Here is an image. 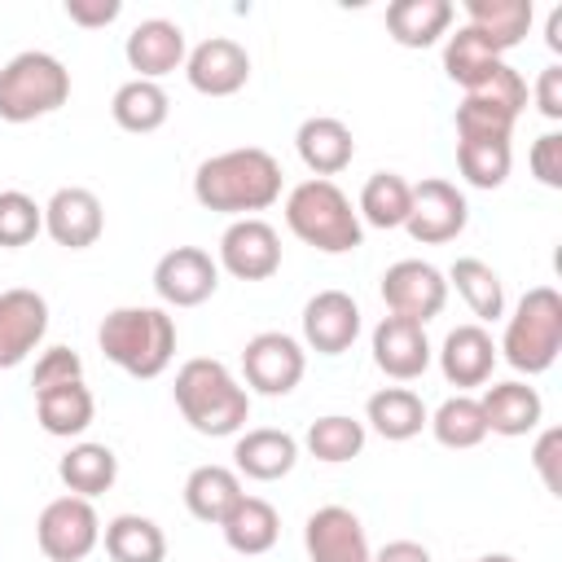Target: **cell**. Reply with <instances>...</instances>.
Wrapping results in <instances>:
<instances>
[{
  "instance_id": "obj_1",
  "label": "cell",
  "mask_w": 562,
  "mask_h": 562,
  "mask_svg": "<svg viewBox=\"0 0 562 562\" xmlns=\"http://www.w3.org/2000/svg\"><path fill=\"white\" fill-rule=\"evenodd\" d=\"M193 198L206 211L246 220L255 211H268L281 198V162L259 145L211 154L193 171Z\"/></svg>"
},
{
  "instance_id": "obj_2",
  "label": "cell",
  "mask_w": 562,
  "mask_h": 562,
  "mask_svg": "<svg viewBox=\"0 0 562 562\" xmlns=\"http://www.w3.org/2000/svg\"><path fill=\"white\" fill-rule=\"evenodd\" d=\"M176 408L180 417L198 430V435H211V439H224V435H237L250 417V391L228 373L224 360H211V356H193L176 369Z\"/></svg>"
},
{
  "instance_id": "obj_3",
  "label": "cell",
  "mask_w": 562,
  "mask_h": 562,
  "mask_svg": "<svg viewBox=\"0 0 562 562\" xmlns=\"http://www.w3.org/2000/svg\"><path fill=\"white\" fill-rule=\"evenodd\" d=\"M97 342L110 364L132 378H158L176 356V321L167 307H114L105 312Z\"/></svg>"
},
{
  "instance_id": "obj_4",
  "label": "cell",
  "mask_w": 562,
  "mask_h": 562,
  "mask_svg": "<svg viewBox=\"0 0 562 562\" xmlns=\"http://www.w3.org/2000/svg\"><path fill=\"white\" fill-rule=\"evenodd\" d=\"M285 224L299 241H307L325 255H347L364 237L351 198L334 180H316V176L285 193Z\"/></svg>"
},
{
  "instance_id": "obj_5",
  "label": "cell",
  "mask_w": 562,
  "mask_h": 562,
  "mask_svg": "<svg viewBox=\"0 0 562 562\" xmlns=\"http://www.w3.org/2000/svg\"><path fill=\"white\" fill-rule=\"evenodd\" d=\"M70 101V70L44 53L26 48L0 66V119L4 123H35Z\"/></svg>"
},
{
  "instance_id": "obj_6",
  "label": "cell",
  "mask_w": 562,
  "mask_h": 562,
  "mask_svg": "<svg viewBox=\"0 0 562 562\" xmlns=\"http://www.w3.org/2000/svg\"><path fill=\"white\" fill-rule=\"evenodd\" d=\"M496 351H505V360L527 378L553 369L562 351V294L553 285H531L505 321V338Z\"/></svg>"
},
{
  "instance_id": "obj_7",
  "label": "cell",
  "mask_w": 562,
  "mask_h": 562,
  "mask_svg": "<svg viewBox=\"0 0 562 562\" xmlns=\"http://www.w3.org/2000/svg\"><path fill=\"white\" fill-rule=\"evenodd\" d=\"M522 110H527V79L505 61L483 88L465 92V101L457 105V140H509Z\"/></svg>"
},
{
  "instance_id": "obj_8",
  "label": "cell",
  "mask_w": 562,
  "mask_h": 562,
  "mask_svg": "<svg viewBox=\"0 0 562 562\" xmlns=\"http://www.w3.org/2000/svg\"><path fill=\"white\" fill-rule=\"evenodd\" d=\"M35 544L48 562H83L101 544V518L83 496H57L35 518Z\"/></svg>"
},
{
  "instance_id": "obj_9",
  "label": "cell",
  "mask_w": 562,
  "mask_h": 562,
  "mask_svg": "<svg viewBox=\"0 0 562 562\" xmlns=\"http://www.w3.org/2000/svg\"><path fill=\"white\" fill-rule=\"evenodd\" d=\"M465 224H470V202H465V193L452 180L430 176V180L413 184V206H408V220H404L413 241L443 246V241L461 237Z\"/></svg>"
},
{
  "instance_id": "obj_10",
  "label": "cell",
  "mask_w": 562,
  "mask_h": 562,
  "mask_svg": "<svg viewBox=\"0 0 562 562\" xmlns=\"http://www.w3.org/2000/svg\"><path fill=\"white\" fill-rule=\"evenodd\" d=\"M378 290H382V303H386L391 316H408L417 325H426L430 316H439L443 303H448V277L435 263H426V259H400V263H391L382 272V285Z\"/></svg>"
},
{
  "instance_id": "obj_11",
  "label": "cell",
  "mask_w": 562,
  "mask_h": 562,
  "mask_svg": "<svg viewBox=\"0 0 562 562\" xmlns=\"http://www.w3.org/2000/svg\"><path fill=\"white\" fill-rule=\"evenodd\" d=\"M307 356L299 347V338L281 334V329H263L241 347V373L246 386L259 395H290L303 382Z\"/></svg>"
},
{
  "instance_id": "obj_12",
  "label": "cell",
  "mask_w": 562,
  "mask_h": 562,
  "mask_svg": "<svg viewBox=\"0 0 562 562\" xmlns=\"http://www.w3.org/2000/svg\"><path fill=\"white\" fill-rule=\"evenodd\" d=\"M215 263L224 272H233L237 281H268L281 268V237L259 215L233 220L224 228V237H220V259Z\"/></svg>"
},
{
  "instance_id": "obj_13",
  "label": "cell",
  "mask_w": 562,
  "mask_h": 562,
  "mask_svg": "<svg viewBox=\"0 0 562 562\" xmlns=\"http://www.w3.org/2000/svg\"><path fill=\"white\" fill-rule=\"evenodd\" d=\"M154 290L167 307H198L220 290V263L202 246H176L154 263Z\"/></svg>"
},
{
  "instance_id": "obj_14",
  "label": "cell",
  "mask_w": 562,
  "mask_h": 562,
  "mask_svg": "<svg viewBox=\"0 0 562 562\" xmlns=\"http://www.w3.org/2000/svg\"><path fill=\"white\" fill-rule=\"evenodd\" d=\"M44 233L66 250H88L105 233V206L92 189L66 184L44 202Z\"/></svg>"
},
{
  "instance_id": "obj_15",
  "label": "cell",
  "mask_w": 562,
  "mask_h": 562,
  "mask_svg": "<svg viewBox=\"0 0 562 562\" xmlns=\"http://www.w3.org/2000/svg\"><path fill=\"white\" fill-rule=\"evenodd\" d=\"M48 334V303L40 290H0V369H18Z\"/></svg>"
},
{
  "instance_id": "obj_16",
  "label": "cell",
  "mask_w": 562,
  "mask_h": 562,
  "mask_svg": "<svg viewBox=\"0 0 562 562\" xmlns=\"http://www.w3.org/2000/svg\"><path fill=\"white\" fill-rule=\"evenodd\" d=\"M184 79L202 97H233L250 79V53L228 35H211L184 57Z\"/></svg>"
},
{
  "instance_id": "obj_17",
  "label": "cell",
  "mask_w": 562,
  "mask_h": 562,
  "mask_svg": "<svg viewBox=\"0 0 562 562\" xmlns=\"http://www.w3.org/2000/svg\"><path fill=\"white\" fill-rule=\"evenodd\" d=\"M303 544H307V562H369L373 558L364 527L347 505H321L316 514H307Z\"/></svg>"
},
{
  "instance_id": "obj_18",
  "label": "cell",
  "mask_w": 562,
  "mask_h": 562,
  "mask_svg": "<svg viewBox=\"0 0 562 562\" xmlns=\"http://www.w3.org/2000/svg\"><path fill=\"white\" fill-rule=\"evenodd\" d=\"M360 338V307L347 290H321L303 303V342L321 356H342Z\"/></svg>"
},
{
  "instance_id": "obj_19",
  "label": "cell",
  "mask_w": 562,
  "mask_h": 562,
  "mask_svg": "<svg viewBox=\"0 0 562 562\" xmlns=\"http://www.w3.org/2000/svg\"><path fill=\"white\" fill-rule=\"evenodd\" d=\"M430 338L426 325L408 321V316H382L373 325V364L395 378V382H413L430 369Z\"/></svg>"
},
{
  "instance_id": "obj_20",
  "label": "cell",
  "mask_w": 562,
  "mask_h": 562,
  "mask_svg": "<svg viewBox=\"0 0 562 562\" xmlns=\"http://www.w3.org/2000/svg\"><path fill=\"white\" fill-rule=\"evenodd\" d=\"M123 57H127V66L136 70V79H154V83H158L162 75H171V70L184 66L189 44H184V31H180L176 22H167V18H145V22L132 26V35H127V44H123Z\"/></svg>"
},
{
  "instance_id": "obj_21",
  "label": "cell",
  "mask_w": 562,
  "mask_h": 562,
  "mask_svg": "<svg viewBox=\"0 0 562 562\" xmlns=\"http://www.w3.org/2000/svg\"><path fill=\"white\" fill-rule=\"evenodd\" d=\"M294 149H299L303 167H307L316 180H329V176H338V171L351 167V158H356V136H351V127H347L342 119H334V114H312V119L299 123Z\"/></svg>"
},
{
  "instance_id": "obj_22",
  "label": "cell",
  "mask_w": 562,
  "mask_h": 562,
  "mask_svg": "<svg viewBox=\"0 0 562 562\" xmlns=\"http://www.w3.org/2000/svg\"><path fill=\"white\" fill-rule=\"evenodd\" d=\"M492 369H496V342L479 321L448 329L439 347V373L448 378V386H483Z\"/></svg>"
},
{
  "instance_id": "obj_23",
  "label": "cell",
  "mask_w": 562,
  "mask_h": 562,
  "mask_svg": "<svg viewBox=\"0 0 562 562\" xmlns=\"http://www.w3.org/2000/svg\"><path fill=\"white\" fill-rule=\"evenodd\" d=\"M483 408V422H487V435H505V439H522L540 426L544 417V400L536 386L527 382H492L479 400Z\"/></svg>"
},
{
  "instance_id": "obj_24",
  "label": "cell",
  "mask_w": 562,
  "mask_h": 562,
  "mask_svg": "<svg viewBox=\"0 0 562 562\" xmlns=\"http://www.w3.org/2000/svg\"><path fill=\"white\" fill-rule=\"evenodd\" d=\"M299 461V439L290 430H277V426H259V430H246L237 435L233 443V465L237 474L255 479V483H272V479H285Z\"/></svg>"
},
{
  "instance_id": "obj_25",
  "label": "cell",
  "mask_w": 562,
  "mask_h": 562,
  "mask_svg": "<svg viewBox=\"0 0 562 562\" xmlns=\"http://www.w3.org/2000/svg\"><path fill=\"white\" fill-rule=\"evenodd\" d=\"M457 9L452 0H395L386 4V31L400 48H430L448 35Z\"/></svg>"
},
{
  "instance_id": "obj_26",
  "label": "cell",
  "mask_w": 562,
  "mask_h": 562,
  "mask_svg": "<svg viewBox=\"0 0 562 562\" xmlns=\"http://www.w3.org/2000/svg\"><path fill=\"white\" fill-rule=\"evenodd\" d=\"M531 0H465V26L492 48V53H509L514 44H522L527 26H531Z\"/></svg>"
},
{
  "instance_id": "obj_27",
  "label": "cell",
  "mask_w": 562,
  "mask_h": 562,
  "mask_svg": "<svg viewBox=\"0 0 562 562\" xmlns=\"http://www.w3.org/2000/svg\"><path fill=\"white\" fill-rule=\"evenodd\" d=\"M35 417L53 439H79L97 417V400L83 386V378L61 382V386H48V391L35 395Z\"/></svg>"
},
{
  "instance_id": "obj_28",
  "label": "cell",
  "mask_w": 562,
  "mask_h": 562,
  "mask_svg": "<svg viewBox=\"0 0 562 562\" xmlns=\"http://www.w3.org/2000/svg\"><path fill=\"white\" fill-rule=\"evenodd\" d=\"M364 422H369L386 443H404V439L422 435V426L430 422V413H426V404H422L417 391H408V386H382V391L369 395Z\"/></svg>"
},
{
  "instance_id": "obj_29",
  "label": "cell",
  "mask_w": 562,
  "mask_h": 562,
  "mask_svg": "<svg viewBox=\"0 0 562 562\" xmlns=\"http://www.w3.org/2000/svg\"><path fill=\"white\" fill-rule=\"evenodd\" d=\"M57 479L66 483L70 496L92 501V496H101V492L114 487V479H119V457H114V448H105V443H88V439H83V443H70L66 457L57 461Z\"/></svg>"
},
{
  "instance_id": "obj_30",
  "label": "cell",
  "mask_w": 562,
  "mask_h": 562,
  "mask_svg": "<svg viewBox=\"0 0 562 562\" xmlns=\"http://www.w3.org/2000/svg\"><path fill=\"white\" fill-rule=\"evenodd\" d=\"M246 492H241V479H237V470H228V465H198V470H189V479H184V509L198 518V522H224L228 518V509L241 501Z\"/></svg>"
},
{
  "instance_id": "obj_31",
  "label": "cell",
  "mask_w": 562,
  "mask_h": 562,
  "mask_svg": "<svg viewBox=\"0 0 562 562\" xmlns=\"http://www.w3.org/2000/svg\"><path fill=\"white\" fill-rule=\"evenodd\" d=\"M220 527H224L228 549L241 553V558L268 553V549L277 544V536H281V518H277V509H272L263 496H241V501L228 509V518H224Z\"/></svg>"
},
{
  "instance_id": "obj_32",
  "label": "cell",
  "mask_w": 562,
  "mask_h": 562,
  "mask_svg": "<svg viewBox=\"0 0 562 562\" xmlns=\"http://www.w3.org/2000/svg\"><path fill=\"white\" fill-rule=\"evenodd\" d=\"M110 114H114V123H119L123 132L145 136V132H158V127L167 123L171 101H167L162 83H154V79H127V83L114 88Z\"/></svg>"
},
{
  "instance_id": "obj_33",
  "label": "cell",
  "mask_w": 562,
  "mask_h": 562,
  "mask_svg": "<svg viewBox=\"0 0 562 562\" xmlns=\"http://www.w3.org/2000/svg\"><path fill=\"white\" fill-rule=\"evenodd\" d=\"M110 562H162L167 558V536L154 518L145 514H119L101 531Z\"/></svg>"
},
{
  "instance_id": "obj_34",
  "label": "cell",
  "mask_w": 562,
  "mask_h": 562,
  "mask_svg": "<svg viewBox=\"0 0 562 562\" xmlns=\"http://www.w3.org/2000/svg\"><path fill=\"white\" fill-rule=\"evenodd\" d=\"M501 66H505V57L492 53L470 26H457V31L448 35V44H443V70H448V79L461 83L465 92L483 88Z\"/></svg>"
},
{
  "instance_id": "obj_35",
  "label": "cell",
  "mask_w": 562,
  "mask_h": 562,
  "mask_svg": "<svg viewBox=\"0 0 562 562\" xmlns=\"http://www.w3.org/2000/svg\"><path fill=\"white\" fill-rule=\"evenodd\" d=\"M408 206H413V184L400 171H373L364 180V189H360L356 215L364 224H373V228H404Z\"/></svg>"
},
{
  "instance_id": "obj_36",
  "label": "cell",
  "mask_w": 562,
  "mask_h": 562,
  "mask_svg": "<svg viewBox=\"0 0 562 562\" xmlns=\"http://www.w3.org/2000/svg\"><path fill=\"white\" fill-rule=\"evenodd\" d=\"M448 285H457V294L470 303V312L479 321H496L505 316V285L496 277L492 263L474 259V255H461L452 268H448Z\"/></svg>"
},
{
  "instance_id": "obj_37",
  "label": "cell",
  "mask_w": 562,
  "mask_h": 562,
  "mask_svg": "<svg viewBox=\"0 0 562 562\" xmlns=\"http://www.w3.org/2000/svg\"><path fill=\"white\" fill-rule=\"evenodd\" d=\"M426 426H430V435H435L443 448H452V452L479 448V443L487 439V422H483V408H479L474 395H448V400L430 413Z\"/></svg>"
},
{
  "instance_id": "obj_38",
  "label": "cell",
  "mask_w": 562,
  "mask_h": 562,
  "mask_svg": "<svg viewBox=\"0 0 562 562\" xmlns=\"http://www.w3.org/2000/svg\"><path fill=\"white\" fill-rule=\"evenodd\" d=\"M303 443H307V452H312L316 461H325V465H342V461H351V457L364 452V422L342 417V413L316 417V422L307 426Z\"/></svg>"
},
{
  "instance_id": "obj_39",
  "label": "cell",
  "mask_w": 562,
  "mask_h": 562,
  "mask_svg": "<svg viewBox=\"0 0 562 562\" xmlns=\"http://www.w3.org/2000/svg\"><path fill=\"white\" fill-rule=\"evenodd\" d=\"M457 167L474 189H501L514 167L509 140H457Z\"/></svg>"
},
{
  "instance_id": "obj_40",
  "label": "cell",
  "mask_w": 562,
  "mask_h": 562,
  "mask_svg": "<svg viewBox=\"0 0 562 562\" xmlns=\"http://www.w3.org/2000/svg\"><path fill=\"white\" fill-rule=\"evenodd\" d=\"M44 233V206L22 189H0V246L18 250Z\"/></svg>"
},
{
  "instance_id": "obj_41",
  "label": "cell",
  "mask_w": 562,
  "mask_h": 562,
  "mask_svg": "<svg viewBox=\"0 0 562 562\" xmlns=\"http://www.w3.org/2000/svg\"><path fill=\"white\" fill-rule=\"evenodd\" d=\"M79 378H83V360H79V351H70V347H48V351H40V360H35L31 391L40 395V391H48V386L79 382Z\"/></svg>"
},
{
  "instance_id": "obj_42",
  "label": "cell",
  "mask_w": 562,
  "mask_h": 562,
  "mask_svg": "<svg viewBox=\"0 0 562 562\" xmlns=\"http://www.w3.org/2000/svg\"><path fill=\"white\" fill-rule=\"evenodd\" d=\"M527 162H531V176H536L544 189H562V132L536 136Z\"/></svg>"
},
{
  "instance_id": "obj_43",
  "label": "cell",
  "mask_w": 562,
  "mask_h": 562,
  "mask_svg": "<svg viewBox=\"0 0 562 562\" xmlns=\"http://www.w3.org/2000/svg\"><path fill=\"white\" fill-rule=\"evenodd\" d=\"M558 448H562V430H558V426L540 430V439H536V448H531V465H536V474L544 479V487H549L553 496L562 492V479H558Z\"/></svg>"
},
{
  "instance_id": "obj_44",
  "label": "cell",
  "mask_w": 562,
  "mask_h": 562,
  "mask_svg": "<svg viewBox=\"0 0 562 562\" xmlns=\"http://www.w3.org/2000/svg\"><path fill=\"white\" fill-rule=\"evenodd\" d=\"M123 13V4L119 0H66V18L75 22V26H110L114 18Z\"/></svg>"
},
{
  "instance_id": "obj_45",
  "label": "cell",
  "mask_w": 562,
  "mask_h": 562,
  "mask_svg": "<svg viewBox=\"0 0 562 562\" xmlns=\"http://www.w3.org/2000/svg\"><path fill=\"white\" fill-rule=\"evenodd\" d=\"M536 110L558 123L562 119V66H544L540 79H536Z\"/></svg>"
},
{
  "instance_id": "obj_46",
  "label": "cell",
  "mask_w": 562,
  "mask_h": 562,
  "mask_svg": "<svg viewBox=\"0 0 562 562\" xmlns=\"http://www.w3.org/2000/svg\"><path fill=\"white\" fill-rule=\"evenodd\" d=\"M369 562H435V558H430V549L417 544V540H391V544H382Z\"/></svg>"
},
{
  "instance_id": "obj_47",
  "label": "cell",
  "mask_w": 562,
  "mask_h": 562,
  "mask_svg": "<svg viewBox=\"0 0 562 562\" xmlns=\"http://www.w3.org/2000/svg\"><path fill=\"white\" fill-rule=\"evenodd\" d=\"M544 44H549V53H562V9H553V13H549V26H544Z\"/></svg>"
},
{
  "instance_id": "obj_48",
  "label": "cell",
  "mask_w": 562,
  "mask_h": 562,
  "mask_svg": "<svg viewBox=\"0 0 562 562\" xmlns=\"http://www.w3.org/2000/svg\"><path fill=\"white\" fill-rule=\"evenodd\" d=\"M479 562H518V558H509V553H483Z\"/></svg>"
}]
</instances>
